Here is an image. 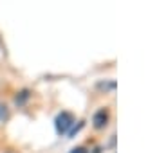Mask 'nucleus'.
<instances>
[{
  "label": "nucleus",
  "instance_id": "obj_6",
  "mask_svg": "<svg viewBox=\"0 0 148 153\" xmlns=\"http://www.w3.org/2000/svg\"><path fill=\"white\" fill-rule=\"evenodd\" d=\"M69 153H89V151H87V148H83V146H78V148H72Z\"/></svg>",
  "mask_w": 148,
  "mask_h": 153
},
{
  "label": "nucleus",
  "instance_id": "obj_7",
  "mask_svg": "<svg viewBox=\"0 0 148 153\" xmlns=\"http://www.w3.org/2000/svg\"><path fill=\"white\" fill-rule=\"evenodd\" d=\"M81 126H83V123H80V124H78V126H76V128H72V130H70V131H69V137H74V135H76V131H78V130H80V128H81Z\"/></svg>",
  "mask_w": 148,
  "mask_h": 153
},
{
  "label": "nucleus",
  "instance_id": "obj_2",
  "mask_svg": "<svg viewBox=\"0 0 148 153\" xmlns=\"http://www.w3.org/2000/svg\"><path fill=\"white\" fill-rule=\"evenodd\" d=\"M92 123H94V128H98V130L105 128V126H107V123H108V112H107L105 108L98 110V112L92 115Z\"/></svg>",
  "mask_w": 148,
  "mask_h": 153
},
{
  "label": "nucleus",
  "instance_id": "obj_1",
  "mask_svg": "<svg viewBox=\"0 0 148 153\" xmlns=\"http://www.w3.org/2000/svg\"><path fill=\"white\" fill-rule=\"evenodd\" d=\"M72 123H74V117H72L69 112H61V114H58V117L54 119V126H56L58 135L67 133V131H69V128L72 126Z\"/></svg>",
  "mask_w": 148,
  "mask_h": 153
},
{
  "label": "nucleus",
  "instance_id": "obj_5",
  "mask_svg": "<svg viewBox=\"0 0 148 153\" xmlns=\"http://www.w3.org/2000/svg\"><path fill=\"white\" fill-rule=\"evenodd\" d=\"M7 117H9V114H7V106L0 103V121H6Z\"/></svg>",
  "mask_w": 148,
  "mask_h": 153
},
{
  "label": "nucleus",
  "instance_id": "obj_4",
  "mask_svg": "<svg viewBox=\"0 0 148 153\" xmlns=\"http://www.w3.org/2000/svg\"><path fill=\"white\" fill-rule=\"evenodd\" d=\"M98 87H99V88H103V90H110V92H114V90H116V83H114V81H108V83H99Z\"/></svg>",
  "mask_w": 148,
  "mask_h": 153
},
{
  "label": "nucleus",
  "instance_id": "obj_3",
  "mask_svg": "<svg viewBox=\"0 0 148 153\" xmlns=\"http://www.w3.org/2000/svg\"><path fill=\"white\" fill-rule=\"evenodd\" d=\"M27 99H29V90H22V92H20V96H16V99H15V101H16V105H24Z\"/></svg>",
  "mask_w": 148,
  "mask_h": 153
}]
</instances>
